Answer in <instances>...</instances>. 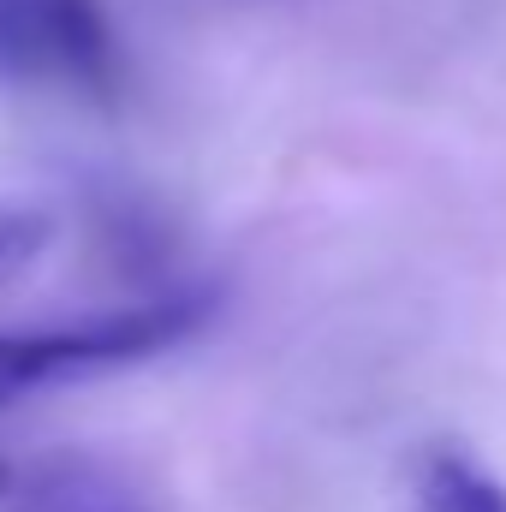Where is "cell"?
<instances>
[{"label": "cell", "instance_id": "1", "mask_svg": "<svg viewBox=\"0 0 506 512\" xmlns=\"http://www.w3.org/2000/svg\"><path fill=\"white\" fill-rule=\"evenodd\" d=\"M215 298L203 286L149 298V304H126V310H96L78 322H48V328H6L0 334V411L42 393V387L78 382L96 370H120V364H143L179 340H191L209 322Z\"/></svg>", "mask_w": 506, "mask_h": 512}, {"label": "cell", "instance_id": "3", "mask_svg": "<svg viewBox=\"0 0 506 512\" xmlns=\"http://www.w3.org/2000/svg\"><path fill=\"white\" fill-rule=\"evenodd\" d=\"M411 512H506V483L459 447H429L417 459Z\"/></svg>", "mask_w": 506, "mask_h": 512}, {"label": "cell", "instance_id": "4", "mask_svg": "<svg viewBox=\"0 0 506 512\" xmlns=\"http://www.w3.org/2000/svg\"><path fill=\"white\" fill-rule=\"evenodd\" d=\"M54 245V215L24 209V203H0V286L18 280L24 268H36V256Z\"/></svg>", "mask_w": 506, "mask_h": 512}, {"label": "cell", "instance_id": "5", "mask_svg": "<svg viewBox=\"0 0 506 512\" xmlns=\"http://www.w3.org/2000/svg\"><path fill=\"white\" fill-rule=\"evenodd\" d=\"M6 483H12V471H6V459H0V495H6Z\"/></svg>", "mask_w": 506, "mask_h": 512}, {"label": "cell", "instance_id": "2", "mask_svg": "<svg viewBox=\"0 0 506 512\" xmlns=\"http://www.w3.org/2000/svg\"><path fill=\"white\" fill-rule=\"evenodd\" d=\"M0 84L120 108L126 48L102 0H0Z\"/></svg>", "mask_w": 506, "mask_h": 512}]
</instances>
